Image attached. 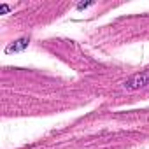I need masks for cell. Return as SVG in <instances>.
I'll use <instances>...</instances> for the list:
<instances>
[{
	"label": "cell",
	"mask_w": 149,
	"mask_h": 149,
	"mask_svg": "<svg viewBox=\"0 0 149 149\" xmlns=\"http://www.w3.org/2000/svg\"><path fill=\"white\" fill-rule=\"evenodd\" d=\"M147 86H149V72H144V74H139V76H133L128 81H125L121 88L125 91H135V90L147 88Z\"/></svg>",
	"instance_id": "1"
},
{
	"label": "cell",
	"mask_w": 149,
	"mask_h": 149,
	"mask_svg": "<svg viewBox=\"0 0 149 149\" xmlns=\"http://www.w3.org/2000/svg\"><path fill=\"white\" fill-rule=\"evenodd\" d=\"M26 46H28V40H26V39H21V40H18L16 44L9 46V47H7V53H11V51H21V49H25Z\"/></svg>",
	"instance_id": "2"
}]
</instances>
